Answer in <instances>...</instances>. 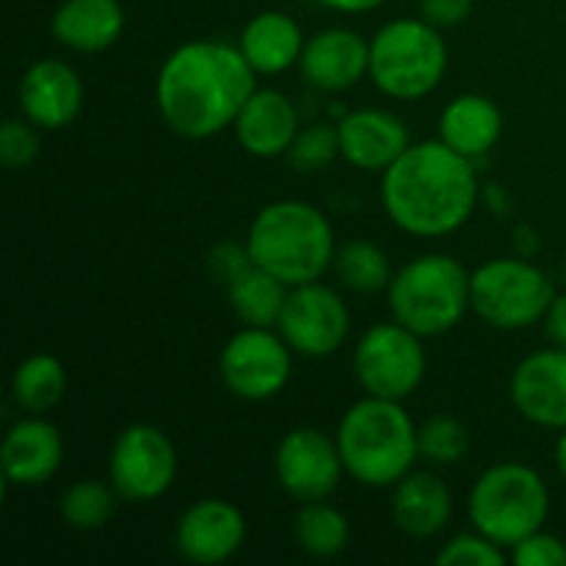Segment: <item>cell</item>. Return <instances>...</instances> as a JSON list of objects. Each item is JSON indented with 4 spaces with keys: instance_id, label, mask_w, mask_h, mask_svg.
Wrapping results in <instances>:
<instances>
[{
    "instance_id": "6da1fadb",
    "label": "cell",
    "mask_w": 566,
    "mask_h": 566,
    "mask_svg": "<svg viewBox=\"0 0 566 566\" xmlns=\"http://www.w3.org/2000/svg\"><path fill=\"white\" fill-rule=\"evenodd\" d=\"M254 88L258 72L241 48L197 39L166 55L155 81V103L169 130L202 142L235 125Z\"/></svg>"
},
{
    "instance_id": "7a4b0ae2",
    "label": "cell",
    "mask_w": 566,
    "mask_h": 566,
    "mask_svg": "<svg viewBox=\"0 0 566 566\" xmlns=\"http://www.w3.org/2000/svg\"><path fill=\"white\" fill-rule=\"evenodd\" d=\"M381 205L407 235H453L479 205L473 158L451 149L442 138L409 144L407 153L381 171Z\"/></svg>"
},
{
    "instance_id": "3957f363",
    "label": "cell",
    "mask_w": 566,
    "mask_h": 566,
    "mask_svg": "<svg viewBox=\"0 0 566 566\" xmlns=\"http://www.w3.org/2000/svg\"><path fill=\"white\" fill-rule=\"evenodd\" d=\"M254 265L274 274L287 287L318 282L335 265V230L321 208L298 199L265 205L247 232Z\"/></svg>"
},
{
    "instance_id": "277c9868",
    "label": "cell",
    "mask_w": 566,
    "mask_h": 566,
    "mask_svg": "<svg viewBox=\"0 0 566 566\" xmlns=\"http://www.w3.org/2000/svg\"><path fill=\"white\" fill-rule=\"evenodd\" d=\"M335 440L346 473L370 490L396 486L412 473L420 457L418 426L401 401L390 398L365 396L352 403L340 418Z\"/></svg>"
},
{
    "instance_id": "5b68a950",
    "label": "cell",
    "mask_w": 566,
    "mask_h": 566,
    "mask_svg": "<svg viewBox=\"0 0 566 566\" xmlns=\"http://www.w3.org/2000/svg\"><path fill=\"white\" fill-rule=\"evenodd\" d=\"M392 321L420 337H440L462 324L470 310V271L451 254L409 260L387 285Z\"/></svg>"
},
{
    "instance_id": "8992f818",
    "label": "cell",
    "mask_w": 566,
    "mask_h": 566,
    "mask_svg": "<svg viewBox=\"0 0 566 566\" xmlns=\"http://www.w3.org/2000/svg\"><path fill=\"white\" fill-rule=\"evenodd\" d=\"M468 514L479 534L512 551L514 545L545 528L551 492L545 479L528 464H492L470 490Z\"/></svg>"
},
{
    "instance_id": "52a82bcc",
    "label": "cell",
    "mask_w": 566,
    "mask_h": 566,
    "mask_svg": "<svg viewBox=\"0 0 566 566\" xmlns=\"http://www.w3.org/2000/svg\"><path fill=\"white\" fill-rule=\"evenodd\" d=\"M448 72V48L440 28L423 17H401L370 39L368 77L392 99L429 97Z\"/></svg>"
},
{
    "instance_id": "ba28073f",
    "label": "cell",
    "mask_w": 566,
    "mask_h": 566,
    "mask_svg": "<svg viewBox=\"0 0 566 566\" xmlns=\"http://www.w3.org/2000/svg\"><path fill=\"white\" fill-rule=\"evenodd\" d=\"M553 298V280L531 260L495 258L470 271V310L492 329L520 332L539 324Z\"/></svg>"
},
{
    "instance_id": "9c48e42d",
    "label": "cell",
    "mask_w": 566,
    "mask_h": 566,
    "mask_svg": "<svg viewBox=\"0 0 566 566\" xmlns=\"http://www.w3.org/2000/svg\"><path fill=\"white\" fill-rule=\"evenodd\" d=\"M423 337L398 321L376 324L354 346V376L365 396L403 401L426 379Z\"/></svg>"
},
{
    "instance_id": "30bf717a",
    "label": "cell",
    "mask_w": 566,
    "mask_h": 566,
    "mask_svg": "<svg viewBox=\"0 0 566 566\" xmlns=\"http://www.w3.org/2000/svg\"><path fill=\"white\" fill-rule=\"evenodd\" d=\"M108 479L119 501L153 503L177 479V448L169 434L149 423H133L116 437L108 457Z\"/></svg>"
},
{
    "instance_id": "8fae6325",
    "label": "cell",
    "mask_w": 566,
    "mask_h": 566,
    "mask_svg": "<svg viewBox=\"0 0 566 566\" xmlns=\"http://www.w3.org/2000/svg\"><path fill=\"white\" fill-rule=\"evenodd\" d=\"M291 346L280 332L263 326H243L221 348V381L241 401H269L280 396L291 381Z\"/></svg>"
},
{
    "instance_id": "7c38bea8",
    "label": "cell",
    "mask_w": 566,
    "mask_h": 566,
    "mask_svg": "<svg viewBox=\"0 0 566 566\" xmlns=\"http://www.w3.org/2000/svg\"><path fill=\"white\" fill-rule=\"evenodd\" d=\"M352 329V313L346 302L324 282L291 287L276 332L293 354L321 359L335 354Z\"/></svg>"
},
{
    "instance_id": "4fadbf2b",
    "label": "cell",
    "mask_w": 566,
    "mask_h": 566,
    "mask_svg": "<svg viewBox=\"0 0 566 566\" xmlns=\"http://www.w3.org/2000/svg\"><path fill=\"white\" fill-rule=\"evenodd\" d=\"M274 473L282 490L298 503L329 501L340 486L343 459L337 451V440L321 429L287 431L274 453Z\"/></svg>"
},
{
    "instance_id": "5bb4252c",
    "label": "cell",
    "mask_w": 566,
    "mask_h": 566,
    "mask_svg": "<svg viewBox=\"0 0 566 566\" xmlns=\"http://www.w3.org/2000/svg\"><path fill=\"white\" fill-rule=\"evenodd\" d=\"M247 542L243 512L221 497H205L188 506L177 520L175 545L186 562L199 566L224 564Z\"/></svg>"
},
{
    "instance_id": "9a60e30c",
    "label": "cell",
    "mask_w": 566,
    "mask_h": 566,
    "mask_svg": "<svg viewBox=\"0 0 566 566\" xmlns=\"http://www.w3.org/2000/svg\"><path fill=\"white\" fill-rule=\"evenodd\" d=\"M520 418L539 429H566V348H542L520 359L509 381Z\"/></svg>"
},
{
    "instance_id": "2e32d148",
    "label": "cell",
    "mask_w": 566,
    "mask_h": 566,
    "mask_svg": "<svg viewBox=\"0 0 566 566\" xmlns=\"http://www.w3.org/2000/svg\"><path fill=\"white\" fill-rule=\"evenodd\" d=\"M20 111L39 130H61L72 125L83 108V81L61 59H42L25 70L17 86Z\"/></svg>"
},
{
    "instance_id": "e0dca14e",
    "label": "cell",
    "mask_w": 566,
    "mask_h": 566,
    "mask_svg": "<svg viewBox=\"0 0 566 566\" xmlns=\"http://www.w3.org/2000/svg\"><path fill=\"white\" fill-rule=\"evenodd\" d=\"M298 70L318 92H346L368 75L370 42L352 28H324L307 39Z\"/></svg>"
},
{
    "instance_id": "ac0fdd59",
    "label": "cell",
    "mask_w": 566,
    "mask_h": 566,
    "mask_svg": "<svg viewBox=\"0 0 566 566\" xmlns=\"http://www.w3.org/2000/svg\"><path fill=\"white\" fill-rule=\"evenodd\" d=\"M340 158L359 171H385L409 149V127L381 108L346 111L337 119Z\"/></svg>"
},
{
    "instance_id": "d6986e66",
    "label": "cell",
    "mask_w": 566,
    "mask_h": 566,
    "mask_svg": "<svg viewBox=\"0 0 566 566\" xmlns=\"http://www.w3.org/2000/svg\"><path fill=\"white\" fill-rule=\"evenodd\" d=\"M64 462V437L42 415L22 418L6 431L0 448L6 486H42Z\"/></svg>"
},
{
    "instance_id": "ffe728a7",
    "label": "cell",
    "mask_w": 566,
    "mask_h": 566,
    "mask_svg": "<svg viewBox=\"0 0 566 566\" xmlns=\"http://www.w3.org/2000/svg\"><path fill=\"white\" fill-rule=\"evenodd\" d=\"M232 130H235L243 153L269 160L285 155L302 127H298L296 105L291 103L287 94L276 92V88H254Z\"/></svg>"
},
{
    "instance_id": "44dd1931",
    "label": "cell",
    "mask_w": 566,
    "mask_h": 566,
    "mask_svg": "<svg viewBox=\"0 0 566 566\" xmlns=\"http://www.w3.org/2000/svg\"><path fill=\"white\" fill-rule=\"evenodd\" d=\"M390 514L401 534L412 539H431L451 523V490L434 473L412 470L392 486Z\"/></svg>"
},
{
    "instance_id": "7402d4cb",
    "label": "cell",
    "mask_w": 566,
    "mask_h": 566,
    "mask_svg": "<svg viewBox=\"0 0 566 566\" xmlns=\"http://www.w3.org/2000/svg\"><path fill=\"white\" fill-rule=\"evenodd\" d=\"M50 31L55 42L75 53H99L119 42L125 11L119 0H61Z\"/></svg>"
},
{
    "instance_id": "603a6c76",
    "label": "cell",
    "mask_w": 566,
    "mask_h": 566,
    "mask_svg": "<svg viewBox=\"0 0 566 566\" xmlns=\"http://www.w3.org/2000/svg\"><path fill=\"white\" fill-rule=\"evenodd\" d=\"M307 44L302 28L285 11H260L243 28L238 48L258 75H280L298 66Z\"/></svg>"
},
{
    "instance_id": "cb8c5ba5",
    "label": "cell",
    "mask_w": 566,
    "mask_h": 566,
    "mask_svg": "<svg viewBox=\"0 0 566 566\" xmlns=\"http://www.w3.org/2000/svg\"><path fill=\"white\" fill-rule=\"evenodd\" d=\"M503 133V114L495 99L484 94H459L442 108L440 138L468 158H481L497 144Z\"/></svg>"
},
{
    "instance_id": "d4e9b609",
    "label": "cell",
    "mask_w": 566,
    "mask_h": 566,
    "mask_svg": "<svg viewBox=\"0 0 566 566\" xmlns=\"http://www.w3.org/2000/svg\"><path fill=\"white\" fill-rule=\"evenodd\" d=\"M287 293H291V287L285 282L254 263L227 285V296H230L235 318L243 326H263V329H276Z\"/></svg>"
},
{
    "instance_id": "484cf974",
    "label": "cell",
    "mask_w": 566,
    "mask_h": 566,
    "mask_svg": "<svg viewBox=\"0 0 566 566\" xmlns=\"http://www.w3.org/2000/svg\"><path fill=\"white\" fill-rule=\"evenodd\" d=\"M11 396L17 407L31 415H44L66 396V368L53 354H31L11 376Z\"/></svg>"
},
{
    "instance_id": "4316f807",
    "label": "cell",
    "mask_w": 566,
    "mask_h": 566,
    "mask_svg": "<svg viewBox=\"0 0 566 566\" xmlns=\"http://www.w3.org/2000/svg\"><path fill=\"white\" fill-rule=\"evenodd\" d=\"M298 547L315 558H335L352 542V523L337 506L326 501L302 503L293 523Z\"/></svg>"
},
{
    "instance_id": "83f0119b",
    "label": "cell",
    "mask_w": 566,
    "mask_h": 566,
    "mask_svg": "<svg viewBox=\"0 0 566 566\" xmlns=\"http://www.w3.org/2000/svg\"><path fill=\"white\" fill-rule=\"evenodd\" d=\"M116 501H119V495L111 486V481L105 484V481L83 479L66 486L59 501V512L72 531L92 534V531L105 528L111 523V517L116 514Z\"/></svg>"
},
{
    "instance_id": "f1b7e54d",
    "label": "cell",
    "mask_w": 566,
    "mask_h": 566,
    "mask_svg": "<svg viewBox=\"0 0 566 566\" xmlns=\"http://www.w3.org/2000/svg\"><path fill=\"white\" fill-rule=\"evenodd\" d=\"M335 274L343 287L354 293L385 291L392 280L390 258L370 241H348L335 254Z\"/></svg>"
},
{
    "instance_id": "f546056e",
    "label": "cell",
    "mask_w": 566,
    "mask_h": 566,
    "mask_svg": "<svg viewBox=\"0 0 566 566\" xmlns=\"http://www.w3.org/2000/svg\"><path fill=\"white\" fill-rule=\"evenodd\" d=\"M420 457L434 464L462 462L470 448V434L462 420L451 415H434L418 426Z\"/></svg>"
},
{
    "instance_id": "4dcf8cb0",
    "label": "cell",
    "mask_w": 566,
    "mask_h": 566,
    "mask_svg": "<svg viewBox=\"0 0 566 566\" xmlns=\"http://www.w3.org/2000/svg\"><path fill=\"white\" fill-rule=\"evenodd\" d=\"M340 155V138H337V125H315L302 127L293 138L291 149L285 153L287 164L302 175H315V171L326 169L332 160Z\"/></svg>"
},
{
    "instance_id": "1f68e13d",
    "label": "cell",
    "mask_w": 566,
    "mask_h": 566,
    "mask_svg": "<svg viewBox=\"0 0 566 566\" xmlns=\"http://www.w3.org/2000/svg\"><path fill=\"white\" fill-rule=\"evenodd\" d=\"M506 547L495 545L484 534L473 528V534H459L437 553L434 562L440 566H501L506 564Z\"/></svg>"
},
{
    "instance_id": "d6a6232c",
    "label": "cell",
    "mask_w": 566,
    "mask_h": 566,
    "mask_svg": "<svg viewBox=\"0 0 566 566\" xmlns=\"http://www.w3.org/2000/svg\"><path fill=\"white\" fill-rule=\"evenodd\" d=\"M33 127L36 125H31L25 116L3 122V127H0V164L6 169H28L39 158V136Z\"/></svg>"
},
{
    "instance_id": "836d02e7",
    "label": "cell",
    "mask_w": 566,
    "mask_h": 566,
    "mask_svg": "<svg viewBox=\"0 0 566 566\" xmlns=\"http://www.w3.org/2000/svg\"><path fill=\"white\" fill-rule=\"evenodd\" d=\"M517 566H566V545L558 536L536 531L509 553Z\"/></svg>"
},
{
    "instance_id": "e575fe53",
    "label": "cell",
    "mask_w": 566,
    "mask_h": 566,
    "mask_svg": "<svg viewBox=\"0 0 566 566\" xmlns=\"http://www.w3.org/2000/svg\"><path fill=\"white\" fill-rule=\"evenodd\" d=\"M252 265V258H249L247 243L238 241H224L219 247H213V252L208 254V271L219 285H230L238 274Z\"/></svg>"
},
{
    "instance_id": "d590c367",
    "label": "cell",
    "mask_w": 566,
    "mask_h": 566,
    "mask_svg": "<svg viewBox=\"0 0 566 566\" xmlns=\"http://www.w3.org/2000/svg\"><path fill=\"white\" fill-rule=\"evenodd\" d=\"M473 11V0H420V17L434 28H453Z\"/></svg>"
},
{
    "instance_id": "8d00e7d4",
    "label": "cell",
    "mask_w": 566,
    "mask_h": 566,
    "mask_svg": "<svg viewBox=\"0 0 566 566\" xmlns=\"http://www.w3.org/2000/svg\"><path fill=\"white\" fill-rule=\"evenodd\" d=\"M542 324H545V332L547 337H551L553 346L566 348V293H562V296L556 293V298H553V304L547 307Z\"/></svg>"
},
{
    "instance_id": "74e56055",
    "label": "cell",
    "mask_w": 566,
    "mask_h": 566,
    "mask_svg": "<svg viewBox=\"0 0 566 566\" xmlns=\"http://www.w3.org/2000/svg\"><path fill=\"white\" fill-rule=\"evenodd\" d=\"M326 9L343 11V14H365V11H374L379 6H385L387 0H318Z\"/></svg>"
},
{
    "instance_id": "f35d334b",
    "label": "cell",
    "mask_w": 566,
    "mask_h": 566,
    "mask_svg": "<svg viewBox=\"0 0 566 566\" xmlns=\"http://www.w3.org/2000/svg\"><path fill=\"white\" fill-rule=\"evenodd\" d=\"M556 464H558V473H562V479L566 481V429L562 431V437H558L556 442Z\"/></svg>"
},
{
    "instance_id": "ab89813d",
    "label": "cell",
    "mask_w": 566,
    "mask_h": 566,
    "mask_svg": "<svg viewBox=\"0 0 566 566\" xmlns=\"http://www.w3.org/2000/svg\"><path fill=\"white\" fill-rule=\"evenodd\" d=\"M564 282H566V260H564Z\"/></svg>"
}]
</instances>
